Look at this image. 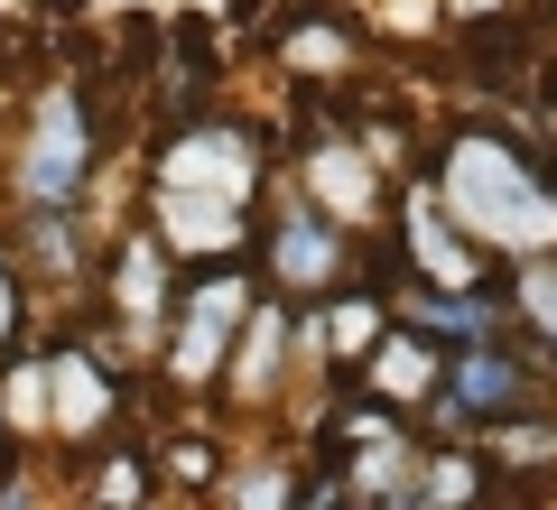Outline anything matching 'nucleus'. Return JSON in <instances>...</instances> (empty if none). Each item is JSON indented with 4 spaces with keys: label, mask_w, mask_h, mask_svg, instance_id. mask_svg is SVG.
<instances>
[{
    "label": "nucleus",
    "mask_w": 557,
    "mask_h": 510,
    "mask_svg": "<svg viewBox=\"0 0 557 510\" xmlns=\"http://www.w3.org/2000/svg\"><path fill=\"white\" fill-rule=\"evenodd\" d=\"M437 196H446L465 241H493L511 260L557 251V167L530 158L520 139H502V130H456L446 139L437 149Z\"/></svg>",
    "instance_id": "obj_1"
},
{
    "label": "nucleus",
    "mask_w": 557,
    "mask_h": 510,
    "mask_svg": "<svg viewBox=\"0 0 557 510\" xmlns=\"http://www.w3.org/2000/svg\"><path fill=\"white\" fill-rule=\"evenodd\" d=\"M94 158H102V130H94L84 84H47L38 112H28V130H20V196L65 214V204L84 196V177H94Z\"/></svg>",
    "instance_id": "obj_2"
},
{
    "label": "nucleus",
    "mask_w": 557,
    "mask_h": 510,
    "mask_svg": "<svg viewBox=\"0 0 557 510\" xmlns=\"http://www.w3.org/2000/svg\"><path fill=\"white\" fill-rule=\"evenodd\" d=\"M159 186H205V196H251L260 186V139L242 121H186L159 158Z\"/></svg>",
    "instance_id": "obj_3"
},
{
    "label": "nucleus",
    "mask_w": 557,
    "mask_h": 510,
    "mask_svg": "<svg viewBox=\"0 0 557 510\" xmlns=\"http://www.w3.org/2000/svg\"><path fill=\"white\" fill-rule=\"evenodd\" d=\"M251 315V288H242V270H214L196 297L177 307V344H168V372H177V390H196V381H214L223 344H233V325Z\"/></svg>",
    "instance_id": "obj_4"
},
{
    "label": "nucleus",
    "mask_w": 557,
    "mask_h": 510,
    "mask_svg": "<svg viewBox=\"0 0 557 510\" xmlns=\"http://www.w3.org/2000/svg\"><path fill=\"white\" fill-rule=\"evenodd\" d=\"M270 278H278V288H335V278H344V214L288 204L278 233H270Z\"/></svg>",
    "instance_id": "obj_5"
},
{
    "label": "nucleus",
    "mask_w": 557,
    "mask_h": 510,
    "mask_svg": "<svg viewBox=\"0 0 557 510\" xmlns=\"http://www.w3.org/2000/svg\"><path fill=\"white\" fill-rule=\"evenodd\" d=\"M159 241H168V260H214V251H233L242 241V196H205V186H168L159 196Z\"/></svg>",
    "instance_id": "obj_6"
},
{
    "label": "nucleus",
    "mask_w": 557,
    "mask_h": 510,
    "mask_svg": "<svg viewBox=\"0 0 557 510\" xmlns=\"http://www.w3.org/2000/svg\"><path fill=\"white\" fill-rule=\"evenodd\" d=\"M446 390H456V418H474V427H493V418H520V409H530L520 362H502L493 344H474V353L446 372Z\"/></svg>",
    "instance_id": "obj_7"
},
{
    "label": "nucleus",
    "mask_w": 557,
    "mask_h": 510,
    "mask_svg": "<svg viewBox=\"0 0 557 510\" xmlns=\"http://www.w3.org/2000/svg\"><path fill=\"white\" fill-rule=\"evenodd\" d=\"M399 315H409L418 334H446V344H493V334H502V307H493V297H474V288H446V297L399 288Z\"/></svg>",
    "instance_id": "obj_8"
},
{
    "label": "nucleus",
    "mask_w": 557,
    "mask_h": 510,
    "mask_svg": "<svg viewBox=\"0 0 557 510\" xmlns=\"http://www.w3.org/2000/svg\"><path fill=\"white\" fill-rule=\"evenodd\" d=\"M307 186H317V204L325 214H372V158L354 149V139H317V149H307Z\"/></svg>",
    "instance_id": "obj_9"
},
{
    "label": "nucleus",
    "mask_w": 557,
    "mask_h": 510,
    "mask_svg": "<svg viewBox=\"0 0 557 510\" xmlns=\"http://www.w3.org/2000/svg\"><path fill=\"white\" fill-rule=\"evenodd\" d=\"M47 381H57V427L65 436H94L102 418H112V372H102L94 353H57Z\"/></svg>",
    "instance_id": "obj_10"
},
{
    "label": "nucleus",
    "mask_w": 557,
    "mask_h": 510,
    "mask_svg": "<svg viewBox=\"0 0 557 510\" xmlns=\"http://www.w3.org/2000/svg\"><path fill=\"white\" fill-rule=\"evenodd\" d=\"M437 390V353L418 344V334H399V344H372V399H391V409H409V399Z\"/></svg>",
    "instance_id": "obj_11"
},
{
    "label": "nucleus",
    "mask_w": 557,
    "mask_h": 510,
    "mask_svg": "<svg viewBox=\"0 0 557 510\" xmlns=\"http://www.w3.org/2000/svg\"><path fill=\"white\" fill-rule=\"evenodd\" d=\"M159 251H168L159 233H139L131 251H121V270H112V297L131 307V325H149V307H159Z\"/></svg>",
    "instance_id": "obj_12"
},
{
    "label": "nucleus",
    "mask_w": 557,
    "mask_h": 510,
    "mask_svg": "<svg viewBox=\"0 0 557 510\" xmlns=\"http://www.w3.org/2000/svg\"><path fill=\"white\" fill-rule=\"evenodd\" d=\"M520 315H530V334L557 353V260H520Z\"/></svg>",
    "instance_id": "obj_13"
},
{
    "label": "nucleus",
    "mask_w": 557,
    "mask_h": 510,
    "mask_svg": "<svg viewBox=\"0 0 557 510\" xmlns=\"http://www.w3.org/2000/svg\"><path fill=\"white\" fill-rule=\"evenodd\" d=\"M278 315L270 307H251V334H242V381H251V390H270V372H278Z\"/></svg>",
    "instance_id": "obj_14"
},
{
    "label": "nucleus",
    "mask_w": 557,
    "mask_h": 510,
    "mask_svg": "<svg viewBox=\"0 0 557 510\" xmlns=\"http://www.w3.org/2000/svg\"><path fill=\"white\" fill-rule=\"evenodd\" d=\"M372 325H381V297H344V307L317 325V344L335 334V353H362V344H372Z\"/></svg>",
    "instance_id": "obj_15"
},
{
    "label": "nucleus",
    "mask_w": 557,
    "mask_h": 510,
    "mask_svg": "<svg viewBox=\"0 0 557 510\" xmlns=\"http://www.w3.org/2000/svg\"><path fill=\"white\" fill-rule=\"evenodd\" d=\"M233 510H288V464H260L251 483H233Z\"/></svg>",
    "instance_id": "obj_16"
},
{
    "label": "nucleus",
    "mask_w": 557,
    "mask_h": 510,
    "mask_svg": "<svg viewBox=\"0 0 557 510\" xmlns=\"http://www.w3.org/2000/svg\"><path fill=\"white\" fill-rule=\"evenodd\" d=\"M465 492H474V464H465V455H437V473H428V510H456Z\"/></svg>",
    "instance_id": "obj_17"
},
{
    "label": "nucleus",
    "mask_w": 557,
    "mask_h": 510,
    "mask_svg": "<svg viewBox=\"0 0 557 510\" xmlns=\"http://www.w3.org/2000/svg\"><path fill=\"white\" fill-rule=\"evenodd\" d=\"M131 501H139V473L112 464V473H102V510H131Z\"/></svg>",
    "instance_id": "obj_18"
},
{
    "label": "nucleus",
    "mask_w": 557,
    "mask_h": 510,
    "mask_svg": "<svg viewBox=\"0 0 557 510\" xmlns=\"http://www.w3.org/2000/svg\"><path fill=\"white\" fill-rule=\"evenodd\" d=\"M0 344H10V270H0Z\"/></svg>",
    "instance_id": "obj_19"
},
{
    "label": "nucleus",
    "mask_w": 557,
    "mask_h": 510,
    "mask_svg": "<svg viewBox=\"0 0 557 510\" xmlns=\"http://www.w3.org/2000/svg\"><path fill=\"white\" fill-rule=\"evenodd\" d=\"M530 10H539V20H557V0H530Z\"/></svg>",
    "instance_id": "obj_20"
}]
</instances>
